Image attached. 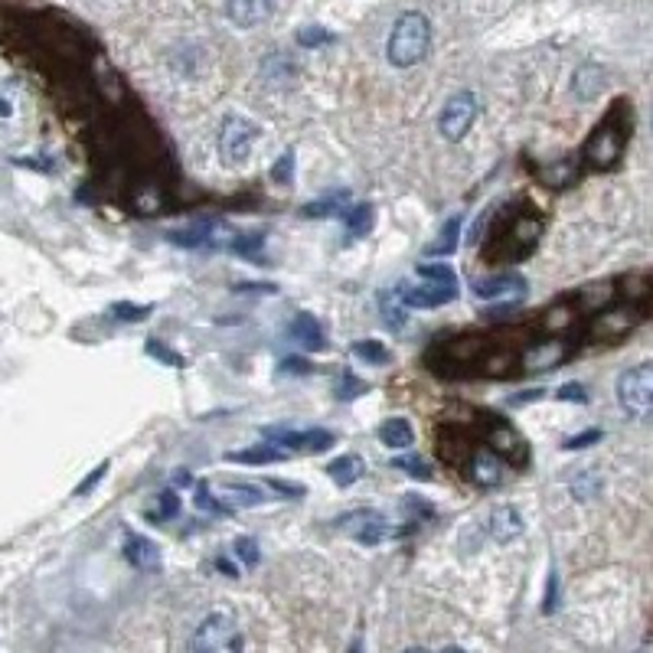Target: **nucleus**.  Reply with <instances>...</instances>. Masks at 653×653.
I'll use <instances>...</instances> for the list:
<instances>
[{"instance_id":"a878e982","label":"nucleus","mask_w":653,"mask_h":653,"mask_svg":"<svg viewBox=\"0 0 653 653\" xmlns=\"http://www.w3.org/2000/svg\"><path fill=\"white\" fill-rule=\"evenodd\" d=\"M177 513H180V497L174 494V490H164V494L154 500V507L144 510V516L151 523H167V520H174Z\"/></svg>"},{"instance_id":"4468645a","label":"nucleus","mask_w":653,"mask_h":653,"mask_svg":"<svg viewBox=\"0 0 653 653\" xmlns=\"http://www.w3.org/2000/svg\"><path fill=\"white\" fill-rule=\"evenodd\" d=\"M125 559L141 572H157L160 569V549L157 542H151L141 533H125Z\"/></svg>"},{"instance_id":"473e14b6","label":"nucleus","mask_w":653,"mask_h":653,"mask_svg":"<svg viewBox=\"0 0 653 653\" xmlns=\"http://www.w3.org/2000/svg\"><path fill=\"white\" fill-rule=\"evenodd\" d=\"M298 43L304 49H317V46H327V43H334V33H327L324 27H304L298 33Z\"/></svg>"},{"instance_id":"6ab92c4d","label":"nucleus","mask_w":653,"mask_h":653,"mask_svg":"<svg viewBox=\"0 0 653 653\" xmlns=\"http://www.w3.org/2000/svg\"><path fill=\"white\" fill-rule=\"evenodd\" d=\"M379 441H383L386 448H409L415 441V431H412V422L409 418H386L383 425H379Z\"/></svg>"},{"instance_id":"a19ab883","label":"nucleus","mask_w":653,"mask_h":653,"mask_svg":"<svg viewBox=\"0 0 653 653\" xmlns=\"http://www.w3.org/2000/svg\"><path fill=\"white\" fill-rule=\"evenodd\" d=\"M559 399H562V402H578V405H582V402H588V392H585V386L569 383V386L559 389Z\"/></svg>"},{"instance_id":"de8ad7c7","label":"nucleus","mask_w":653,"mask_h":653,"mask_svg":"<svg viewBox=\"0 0 653 653\" xmlns=\"http://www.w3.org/2000/svg\"><path fill=\"white\" fill-rule=\"evenodd\" d=\"M441 653H464V650H461V647H445Z\"/></svg>"},{"instance_id":"b1692460","label":"nucleus","mask_w":653,"mask_h":653,"mask_svg":"<svg viewBox=\"0 0 653 653\" xmlns=\"http://www.w3.org/2000/svg\"><path fill=\"white\" fill-rule=\"evenodd\" d=\"M565 360V347L562 343H542V347L526 353V366L529 369H552Z\"/></svg>"},{"instance_id":"bb28decb","label":"nucleus","mask_w":653,"mask_h":653,"mask_svg":"<svg viewBox=\"0 0 653 653\" xmlns=\"http://www.w3.org/2000/svg\"><path fill=\"white\" fill-rule=\"evenodd\" d=\"M281 458H285V448H278V445L245 448V451L229 454V461H236V464H271V461H281Z\"/></svg>"},{"instance_id":"7ed1b4c3","label":"nucleus","mask_w":653,"mask_h":653,"mask_svg":"<svg viewBox=\"0 0 653 653\" xmlns=\"http://www.w3.org/2000/svg\"><path fill=\"white\" fill-rule=\"evenodd\" d=\"M242 647H245V640H242L236 618L226 611H213L200 621V627H196L190 653H242Z\"/></svg>"},{"instance_id":"c03bdc74","label":"nucleus","mask_w":653,"mask_h":653,"mask_svg":"<svg viewBox=\"0 0 653 653\" xmlns=\"http://www.w3.org/2000/svg\"><path fill=\"white\" fill-rule=\"evenodd\" d=\"M268 487L275 490L281 497H304V487H291V484H281V480H268Z\"/></svg>"},{"instance_id":"20e7f679","label":"nucleus","mask_w":653,"mask_h":653,"mask_svg":"<svg viewBox=\"0 0 653 653\" xmlns=\"http://www.w3.org/2000/svg\"><path fill=\"white\" fill-rule=\"evenodd\" d=\"M618 402L631 418H653V363H640L621 373Z\"/></svg>"},{"instance_id":"c756f323","label":"nucleus","mask_w":653,"mask_h":653,"mask_svg":"<svg viewBox=\"0 0 653 653\" xmlns=\"http://www.w3.org/2000/svg\"><path fill=\"white\" fill-rule=\"evenodd\" d=\"M144 353L147 356H154L157 363H164V366H174V369H183L187 366V360H183V356L177 353V350H170L167 343H160V340H147L144 343Z\"/></svg>"},{"instance_id":"aec40b11","label":"nucleus","mask_w":653,"mask_h":653,"mask_svg":"<svg viewBox=\"0 0 653 653\" xmlns=\"http://www.w3.org/2000/svg\"><path fill=\"white\" fill-rule=\"evenodd\" d=\"M219 497L226 503H236V507H258V503H265V490L255 484H242V480H229V484L219 487Z\"/></svg>"},{"instance_id":"7c9ffc66","label":"nucleus","mask_w":653,"mask_h":653,"mask_svg":"<svg viewBox=\"0 0 653 653\" xmlns=\"http://www.w3.org/2000/svg\"><path fill=\"white\" fill-rule=\"evenodd\" d=\"M151 311H154L151 304H128V301L112 304V317H121L125 324H138V320H147V317H151Z\"/></svg>"},{"instance_id":"9d476101","label":"nucleus","mask_w":653,"mask_h":653,"mask_svg":"<svg viewBox=\"0 0 653 653\" xmlns=\"http://www.w3.org/2000/svg\"><path fill=\"white\" fill-rule=\"evenodd\" d=\"M399 298L405 307H412V311H435V307H445L458 298V288L431 285V281H425V285H418V288H405Z\"/></svg>"},{"instance_id":"4c0bfd02","label":"nucleus","mask_w":653,"mask_h":653,"mask_svg":"<svg viewBox=\"0 0 653 653\" xmlns=\"http://www.w3.org/2000/svg\"><path fill=\"white\" fill-rule=\"evenodd\" d=\"M108 467H112V464H108V461H102V464H98V467H95V471H92V474H89V477H85V480H82V484L76 487V497H85V494H89V490H92V487H98V480H102V477L108 474Z\"/></svg>"},{"instance_id":"4be33fe9","label":"nucleus","mask_w":653,"mask_h":653,"mask_svg":"<svg viewBox=\"0 0 653 653\" xmlns=\"http://www.w3.org/2000/svg\"><path fill=\"white\" fill-rule=\"evenodd\" d=\"M343 219H347V236H350V239H363V236H369V229H373V223H376L373 206H369V203L350 206L347 213H343Z\"/></svg>"},{"instance_id":"9b49d317","label":"nucleus","mask_w":653,"mask_h":653,"mask_svg":"<svg viewBox=\"0 0 653 653\" xmlns=\"http://www.w3.org/2000/svg\"><path fill=\"white\" fill-rule=\"evenodd\" d=\"M523 516L516 507H507V503H500V507L490 510V520H487V533L494 542H500V546H507V542L513 539H520L523 536Z\"/></svg>"},{"instance_id":"ea45409f","label":"nucleus","mask_w":653,"mask_h":653,"mask_svg":"<svg viewBox=\"0 0 653 653\" xmlns=\"http://www.w3.org/2000/svg\"><path fill=\"white\" fill-rule=\"evenodd\" d=\"M291 170H294V154L288 151V154L275 164V170H271V177H275L278 183H291Z\"/></svg>"},{"instance_id":"1a4fd4ad","label":"nucleus","mask_w":653,"mask_h":653,"mask_svg":"<svg viewBox=\"0 0 653 653\" xmlns=\"http://www.w3.org/2000/svg\"><path fill=\"white\" fill-rule=\"evenodd\" d=\"M340 526H350V533L356 542H363V546H376V542H383L389 536V523L383 513L376 510H356L350 516H343Z\"/></svg>"},{"instance_id":"37998d69","label":"nucleus","mask_w":653,"mask_h":653,"mask_svg":"<svg viewBox=\"0 0 653 653\" xmlns=\"http://www.w3.org/2000/svg\"><path fill=\"white\" fill-rule=\"evenodd\" d=\"M598 438H601V431H585V435H578V438H569V441H565V448H569V451H575V448L595 445Z\"/></svg>"},{"instance_id":"c85d7f7f","label":"nucleus","mask_w":653,"mask_h":653,"mask_svg":"<svg viewBox=\"0 0 653 653\" xmlns=\"http://www.w3.org/2000/svg\"><path fill=\"white\" fill-rule=\"evenodd\" d=\"M418 275H422L425 281H431V285L458 288V275H454V271L448 265H441V262H422V265H418Z\"/></svg>"},{"instance_id":"412c9836","label":"nucleus","mask_w":653,"mask_h":653,"mask_svg":"<svg viewBox=\"0 0 653 653\" xmlns=\"http://www.w3.org/2000/svg\"><path fill=\"white\" fill-rule=\"evenodd\" d=\"M601 85H605V72L598 66H582L572 79V92L582 98V102H591V98L601 92Z\"/></svg>"},{"instance_id":"ddd939ff","label":"nucleus","mask_w":653,"mask_h":653,"mask_svg":"<svg viewBox=\"0 0 653 653\" xmlns=\"http://www.w3.org/2000/svg\"><path fill=\"white\" fill-rule=\"evenodd\" d=\"M471 291L484 301H500V298H520L526 291V281L520 275H490L471 281Z\"/></svg>"},{"instance_id":"09e8293b","label":"nucleus","mask_w":653,"mask_h":653,"mask_svg":"<svg viewBox=\"0 0 653 653\" xmlns=\"http://www.w3.org/2000/svg\"><path fill=\"white\" fill-rule=\"evenodd\" d=\"M405 653H428V650H422V647H409V650H405Z\"/></svg>"},{"instance_id":"393cba45","label":"nucleus","mask_w":653,"mask_h":653,"mask_svg":"<svg viewBox=\"0 0 653 653\" xmlns=\"http://www.w3.org/2000/svg\"><path fill=\"white\" fill-rule=\"evenodd\" d=\"M500 477H503L500 461H497L490 451H480L477 458H474V480H477V484H484V487H497V484H500Z\"/></svg>"},{"instance_id":"6e6552de","label":"nucleus","mask_w":653,"mask_h":653,"mask_svg":"<svg viewBox=\"0 0 653 653\" xmlns=\"http://www.w3.org/2000/svg\"><path fill=\"white\" fill-rule=\"evenodd\" d=\"M265 435L275 441L278 448L285 451H307V454H317V451H327L334 445V431H324V428H307V431H288V428H278V431H265Z\"/></svg>"},{"instance_id":"f3484780","label":"nucleus","mask_w":653,"mask_h":653,"mask_svg":"<svg viewBox=\"0 0 653 653\" xmlns=\"http://www.w3.org/2000/svg\"><path fill=\"white\" fill-rule=\"evenodd\" d=\"M350 206V193L347 190H337V193H327L320 196V200L301 206V216L307 219H327V216H343Z\"/></svg>"},{"instance_id":"2f4dec72","label":"nucleus","mask_w":653,"mask_h":653,"mask_svg":"<svg viewBox=\"0 0 653 653\" xmlns=\"http://www.w3.org/2000/svg\"><path fill=\"white\" fill-rule=\"evenodd\" d=\"M601 490V477L598 474H591V471H585V474H578L575 480H572V494H575V500H591Z\"/></svg>"},{"instance_id":"39448f33","label":"nucleus","mask_w":653,"mask_h":653,"mask_svg":"<svg viewBox=\"0 0 653 653\" xmlns=\"http://www.w3.org/2000/svg\"><path fill=\"white\" fill-rule=\"evenodd\" d=\"M258 141V125H252L242 115H226L223 128H219V154L229 164H245Z\"/></svg>"},{"instance_id":"cd10ccee","label":"nucleus","mask_w":653,"mask_h":653,"mask_svg":"<svg viewBox=\"0 0 653 653\" xmlns=\"http://www.w3.org/2000/svg\"><path fill=\"white\" fill-rule=\"evenodd\" d=\"M353 356H356V360L369 363V366H386V363H392V353H389L379 340H356V343H353Z\"/></svg>"},{"instance_id":"79ce46f5","label":"nucleus","mask_w":653,"mask_h":653,"mask_svg":"<svg viewBox=\"0 0 653 653\" xmlns=\"http://www.w3.org/2000/svg\"><path fill=\"white\" fill-rule=\"evenodd\" d=\"M236 291L239 294H278V288L275 285H268V281H242V285H236Z\"/></svg>"},{"instance_id":"dca6fc26","label":"nucleus","mask_w":653,"mask_h":653,"mask_svg":"<svg viewBox=\"0 0 653 653\" xmlns=\"http://www.w3.org/2000/svg\"><path fill=\"white\" fill-rule=\"evenodd\" d=\"M327 474L334 477L337 487H353L366 474V461L360 454H343V458H334L327 464Z\"/></svg>"},{"instance_id":"f03ea898","label":"nucleus","mask_w":653,"mask_h":653,"mask_svg":"<svg viewBox=\"0 0 653 653\" xmlns=\"http://www.w3.org/2000/svg\"><path fill=\"white\" fill-rule=\"evenodd\" d=\"M627 144V121H624V108H614V112L601 121L595 134L585 144V157L591 160V167L598 170H611L621 160Z\"/></svg>"},{"instance_id":"58836bf2","label":"nucleus","mask_w":653,"mask_h":653,"mask_svg":"<svg viewBox=\"0 0 653 653\" xmlns=\"http://www.w3.org/2000/svg\"><path fill=\"white\" fill-rule=\"evenodd\" d=\"M366 389H369L366 383H360V379H353L350 373H343V383H340V399H347V402H350V399L360 396V392H366Z\"/></svg>"},{"instance_id":"2eb2a0df","label":"nucleus","mask_w":653,"mask_h":653,"mask_svg":"<svg viewBox=\"0 0 653 653\" xmlns=\"http://www.w3.org/2000/svg\"><path fill=\"white\" fill-rule=\"evenodd\" d=\"M379 311H383V320L392 334H405L409 330V307L402 304L399 291H383L379 294Z\"/></svg>"},{"instance_id":"f8f14e48","label":"nucleus","mask_w":653,"mask_h":653,"mask_svg":"<svg viewBox=\"0 0 653 653\" xmlns=\"http://www.w3.org/2000/svg\"><path fill=\"white\" fill-rule=\"evenodd\" d=\"M226 14L236 27L252 30L275 14V0H226Z\"/></svg>"},{"instance_id":"e433bc0d","label":"nucleus","mask_w":653,"mask_h":653,"mask_svg":"<svg viewBox=\"0 0 653 653\" xmlns=\"http://www.w3.org/2000/svg\"><path fill=\"white\" fill-rule=\"evenodd\" d=\"M219 500H213V494H209V484L206 480H200V487H196V510H203V513H223V507H216Z\"/></svg>"},{"instance_id":"0eeeda50","label":"nucleus","mask_w":653,"mask_h":653,"mask_svg":"<svg viewBox=\"0 0 653 653\" xmlns=\"http://www.w3.org/2000/svg\"><path fill=\"white\" fill-rule=\"evenodd\" d=\"M226 239H232V232L226 223H219V219H200V223H193L187 229L170 232V242L183 245V249H216V245H223Z\"/></svg>"},{"instance_id":"a211bd4d","label":"nucleus","mask_w":653,"mask_h":653,"mask_svg":"<svg viewBox=\"0 0 653 653\" xmlns=\"http://www.w3.org/2000/svg\"><path fill=\"white\" fill-rule=\"evenodd\" d=\"M294 343H301L304 350H324V327L317 324L311 314H298L291 324Z\"/></svg>"},{"instance_id":"f257e3e1","label":"nucleus","mask_w":653,"mask_h":653,"mask_svg":"<svg viewBox=\"0 0 653 653\" xmlns=\"http://www.w3.org/2000/svg\"><path fill=\"white\" fill-rule=\"evenodd\" d=\"M428 49H431V23H428V17L418 14V10L402 14L396 20V27H392V33H389V46H386L389 63L396 69H412L428 56Z\"/></svg>"},{"instance_id":"c9c22d12","label":"nucleus","mask_w":653,"mask_h":653,"mask_svg":"<svg viewBox=\"0 0 653 653\" xmlns=\"http://www.w3.org/2000/svg\"><path fill=\"white\" fill-rule=\"evenodd\" d=\"M542 180H546L549 187L562 190L565 183H572V180H575V170H572V164H569V160H565V164H559L556 170H546V174H542Z\"/></svg>"},{"instance_id":"f704fd0d","label":"nucleus","mask_w":653,"mask_h":653,"mask_svg":"<svg viewBox=\"0 0 653 653\" xmlns=\"http://www.w3.org/2000/svg\"><path fill=\"white\" fill-rule=\"evenodd\" d=\"M236 552H239V559L249 565V569H255L258 559H262V552H258V542L249 539V536H239L236 539Z\"/></svg>"},{"instance_id":"423d86ee","label":"nucleus","mask_w":653,"mask_h":653,"mask_svg":"<svg viewBox=\"0 0 653 653\" xmlns=\"http://www.w3.org/2000/svg\"><path fill=\"white\" fill-rule=\"evenodd\" d=\"M477 118V98L474 92H454L445 108H441V118H438V131L445 141H461L467 138V131H471Z\"/></svg>"},{"instance_id":"72a5a7b5","label":"nucleus","mask_w":653,"mask_h":653,"mask_svg":"<svg viewBox=\"0 0 653 653\" xmlns=\"http://www.w3.org/2000/svg\"><path fill=\"white\" fill-rule=\"evenodd\" d=\"M399 467V471H409L415 480H431V471H428V464L422 458H415V454H409V458H396L392 461Z\"/></svg>"},{"instance_id":"a18cd8bd","label":"nucleus","mask_w":653,"mask_h":653,"mask_svg":"<svg viewBox=\"0 0 653 653\" xmlns=\"http://www.w3.org/2000/svg\"><path fill=\"white\" fill-rule=\"evenodd\" d=\"M281 369H304V373H307V369H311V363H307V360H298V356H288V360L281 363Z\"/></svg>"},{"instance_id":"49530a36","label":"nucleus","mask_w":653,"mask_h":653,"mask_svg":"<svg viewBox=\"0 0 653 653\" xmlns=\"http://www.w3.org/2000/svg\"><path fill=\"white\" fill-rule=\"evenodd\" d=\"M10 115V105L4 102V98H0V118H7Z\"/></svg>"},{"instance_id":"5701e85b","label":"nucleus","mask_w":653,"mask_h":653,"mask_svg":"<svg viewBox=\"0 0 653 653\" xmlns=\"http://www.w3.org/2000/svg\"><path fill=\"white\" fill-rule=\"evenodd\" d=\"M461 226H464V216H451L445 229H441V236L435 245H428V255H451L458 252V242H461Z\"/></svg>"}]
</instances>
